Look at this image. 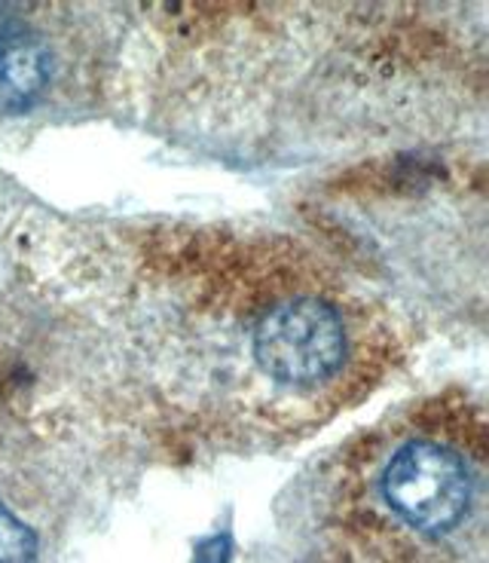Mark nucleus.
<instances>
[{
  "mask_svg": "<svg viewBox=\"0 0 489 563\" xmlns=\"http://www.w3.org/2000/svg\"><path fill=\"white\" fill-rule=\"evenodd\" d=\"M254 355L279 383H324L346 358V328L327 303L297 297L260 319L254 331Z\"/></svg>",
  "mask_w": 489,
  "mask_h": 563,
  "instance_id": "f257e3e1",
  "label": "nucleus"
},
{
  "mask_svg": "<svg viewBox=\"0 0 489 563\" xmlns=\"http://www.w3.org/2000/svg\"><path fill=\"white\" fill-rule=\"evenodd\" d=\"M382 496L413 530L449 533L471 503L468 468L456 453L434 441H410L382 472Z\"/></svg>",
  "mask_w": 489,
  "mask_h": 563,
  "instance_id": "f03ea898",
  "label": "nucleus"
},
{
  "mask_svg": "<svg viewBox=\"0 0 489 563\" xmlns=\"http://www.w3.org/2000/svg\"><path fill=\"white\" fill-rule=\"evenodd\" d=\"M49 86V53L19 29L0 43V113H22L43 99Z\"/></svg>",
  "mask_w": 489,
  "mask_h": 563,
  "instance_id": "7ed1b4c3",
  "label": "nucleus"
},
{
  "mask_svg": "<svg viewBox=\"0 0 489 563\" xmlns=\"http://www.w3.org/2000/svg\"><path fill=\"white\" fill-rule=\"evenodd\" d=\"M0 563H37V539L3 506H0Z\"/></svg>",
  "mask_w": 489,
  "mask_h": 563,
  "instance_id": "20e7f679",
  "label": "nucleus"
},
{
  "mask_svg": "<svg viewBox=\"0 0 489 563\" xmlns=\"http://www.w3.org/2000/svg\"><path fill=\"white\" fill-rule=\"evenodd\" d=\"M15 31H19V22H15L13 15H7V10L0 7V43L7 41V37H13Z\"/></svg>",
  "mask_w": 489,
  "mask_h": 563,
  "instance_id": "39448f33",
  "label": "nucleus"
}]
</instances>
